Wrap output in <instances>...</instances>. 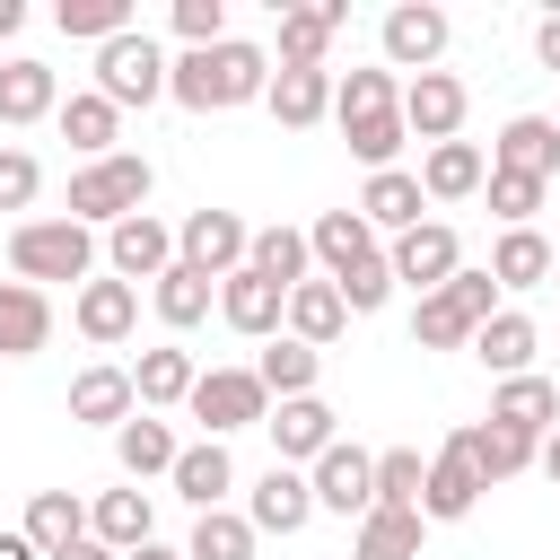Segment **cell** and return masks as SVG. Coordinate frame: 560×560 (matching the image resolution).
I'll use <instances>...</instances> for the list:
<instances>
[{
	"mask_svg": "<svg viewBox=\"0 0 560 560\" xmlns=\"http://www.w3.org/2000/svg\"><path fill=\"white\" fill-rule=\"evenodd\" d=\"M551 280H560V254H551Z\"/></svg>",
	"mask_w": 560,
	"mask_h": 560,
	"instance_id": "56",
	"label": "cell"
},
{
	"mask_svg": "<svg viewBox=\"0 0 560 560\" xmlns=\"http://www.w3.org/2000/svg\"><path fill=\"white\" fill-rule=\"evenodd\" d=\"M271 88V61H262V44H201V52H184V61H166V96L175 105H192V114H228V105H254Z\"/></svg>",
	"mask_w": 560,
	"mask_h": 560,
	"instance_id": "1",
	"label": "cell"
},
{
	"mask_svg": "<svg viewBox=\"0 0 560 560\" xmlns=\"http://www.w3.org/2000/svg\"><path fill=\"white\" fill-rule=\"evenodd\" d=\"M192 420H201V438H228V429H254V420H271V394H262V376L254 368H210V376H192Z\"/></svg>",
	"mask_w": 560,
	"mask_h": 560,
	"instance_id": "6",
	"label": "cell"
},
{
	"mask_svg": "<svg viewBox=\"0 0 560 560\" xmlns=\"http://www.w3.org/2000/svg\"><path fill=\"white\" fill-rule=\"evenodd\" d=\"M341 140H350V158H359V166H376V175H385V166H394V149H402V105H394V114H359V122H341Z\"/></svg>",
	"mask_w": 560,
	"mask_h": 560,
	"instance_id": "45",
	"label": "cell"
},
{
	"mask_svg": "<svg viewBox=\"0 0 560 560\" xmlns=\"http://www.w3.org/2000/svg\"><path fill=\"white\" fill-rule=\"evenodd\" d=\"M280 324H289V341L324 350V341H341L350 306H341V289H332V280H298V289H289V306H280Z\"/></svg>",
	"mask_w": 560,
	"mask_h": 560,
	"instance_id": "21",
	"label": "cell"
},
{
	"mask_svg": "<svg viewBox=\"0 0 560 560\" xmlns=\"http://www.w3.org/2000/svg\"><path fill=\"white\" fill-rule=\"evenodd\" d=\"M402 131H420L429 149L438 140H455V122H464V79H446V70H420V79H402Z\"/></svg>",
	"mask_w": 560,
	"mask_h": 560,
	"instance_id": "12",
	"label": "cell"
},
{
	"mask_svg": "<svg viewBox=\"0 0 560 560\" xmlns=\"http://www.w3.org/2000/svg\"><path fill=\"white\" fill-rule=\"evenodd\" d=\"M262 105H271L289 131H306V122H324V114H332V70H271Z\"/></svg>",
	"mask_w": 560,
	"mask_h": 560,
	"instance_id": "26",
	"label": "cell"
},
{
	"mask_svg": "<svg viewBox=\"0 0 560 560\" xmlns=\"http://www.w3.org/2000/svg\"><path fill=\"white\" fill-rule=\"evenodd\" d=\"M131 324H140V289H131V280H88V289H79V332H88L96 350H114Z\"/></svg>",
	"mask_w": 560,
	"mask_h": 560,
	"instance_id": "23",
	"label": "cell"
},
{
	"mask_svg": "<svg viewBox=\"0 0 560 560\" xmlns=\"http://www.w3.org/2000/svg\"><path fill=\"white\" fill-rule=\"evenodd\" d=\"M306 516H315V490H306L298 464H271V472L254 481V499H245V525H254V534H298Z\"/></svg>",
	"mask_w": 560,
	"mask_h": 560,
	"instance_id": "15",
	"label": "cell"
},
{
	"mask_svg": "<svg viewBox=\"0 0 560 560\" xmlns=\"http://www.w3.org/2000/svg\"><path fill=\"white\" fill-rule=\"evenodd\" d=\"M122 560H184V551H166V542L149 534V542H140V551H122Z\"/></svg>",
	"mask_w": 560,
	"mask_h": 560,
	"instance_id": "55",
	"label": "cell"
},
{
	"mask_svg": "<svg viewBox=\"0 0 560 560\" xmlns=\"http://www.w3.org/2000/svg\"><path fill=\"white\" fill-rule=\"evenodd\" d=\"M306 490H315V508H332V516H368V508H376V455L350 446V438H332V446L315 455Z\"/></svg>",
	"mask_w": 560,
	"mask_h": 560,
	"instance_id": "8",
	"label": "cell"
},
{
	"mask_svg": "<svg viewBox=\"0 0 560 560\" xmlns=\"http://www.w3.org/2000/svg\"><path fill=\"white\" fill-rule=\"evenodd\" d=\"M9 262H18V280H26V289H35V280H88L96 236H88L79 219H18Z\"/></svg>",
	"mask_w": 560,
	"mask_h": 560,
	"instance_id": "4",
	"label": "cell"
},
{
	"mask_svg": "<svg viewBox=\"0 0 560 560\" xmlns=\"http://www.w3.org/2000/svg\"><path fill=\"white\" fill-rule=\"evenodd\" d=\"M420 201H429V192H420V175L385 166V175H368V192H359V219H368V228H394V236H402V228H420Z\"/></svg>",
	"mask_w": 560,
	"mask_h": 560,
	"instance_id": "30",
	"label": "cell"
},
{
	"mask_svg": "<svg viewBox=\"0 0 560 560\" xmlns=\"http://www.w3.org/2000/svg\"><path fill=\"white\" fill-rule=\"evenodd\" d=\"M280 306H289V289H271L262 271H228V280H219V315H228L245 341H271V332H280Z\"/></svg>",
	"mask_w": 560,
	"mask_h": 560,
	"instance_id": "19",
	"label": "cell"
},
{
	"mask_svg": "<svg viewBox=\"0 0 560 560\" xmlns=\"http://www.w3.org/2000/svg\"><path fill=\"white\" fill-rule=\"evenodd\" d=\"M149 158L140 149H114V158H96V166H79L70 175V219L79 228H114V219H131L140 201H149Z\"/></svg>",
	"mask_w": 560,
	"mask_h": 560,
	"instance_id": "3",
	"label": "cell"
},
{
	"mask_svg": "<svg viewBox=\"0 0 560 560\" xmlns=\"http://www.w3.org/2000/svg\"><path fill=\"white\" fill-rule=\"evenodd\" d=\"M175 35H184V52L228 44V0H175Z\"/></svg>",
	"mask_w": 560,
	"mask_h": 560,
	"instance_id": "47",
	"label": "cell"
},
{
	"mask_svg": "<svg viewBox=\"0 0 560 560\" xmlns=\"http://www.w3.org/2000/svg\"><path fill=\"white\" fill-rule=\"evenodd\" d=\"M166 481L210 516V508L236 490V464H228V446H219V438H201V446H184V455H175V472H166Z\"/></svg>",
	"mask_w": 560,
	"mask_h": 560,
	"instance_id": "28",
	"label": "cell"
},
{
	"mask_svg": "<svg viewBox=\"0 0 560 560\" xmlns=\"http://www.w3.org/2000/svg\"><path fill=\"white\" fill-rule=\"evenodd\" d=\"M210 298H219V280H201V271H184V262L158 271V315H166L175 332H192V324L210 315Z\"/></svg>",
	"mask_w": 560,
	"mask_h": 560,
	"instance_id": "41",
	"label": "cell"
},
{
	"mask_svg": "<svg viewBox=\"0 0 560 560\" xmlns=\"http://www.w3.org/2000/svg\"><path fill=\"white\" fill-rule=\"evenodd\" d=\"M149 516H158V508H149V490H105V499L88 508V534L122 560V551H140V542H149Z\"/></svg>",
	"mask_w": 560,
	"mask_h": 560,
	"instance_id": "29",
	"label": "cell"
},
{
	"mask_svg": "<svg viewBox=\"0 0 560 560\" xmlns=\"http://www.w3.org/2000/svg\"><path fill=\"white\" fill-rule=\"evenodd\" d=\"M481 184H490V210H499L508 228H525V219L542 210V184H534V175H499V166H490Z\"/></svg>",
	"mask_w": 560,
	"mask_h": 560,
	"instance_id": "48",
	"label": "cell"
},
{
	"mask_svg": "<svg viewBox=\"0 0 560 560\" xmlns=\"http://www.w3.org/2000/svg\"><path fill=\"white\" fill-rule=\"evenodd\" d=\"M350 0H324V9H280V70H324L332 35H341Z\"/></svg>",
	"mask_w": 560,
	"mask_h": 560,
	"instance_id": "18",
	"label": "cell"
},
{
	"mask_svg": "<svg viewBox=\"0 0 560 560\" xmlns=\"http://www.w3.org/2000/svg\"><path fill=\"white\" fill-rule=\"evenodd\" d=\"M490 166H499V175H534V184H551V175H560V122H551V114H516V122L499 131Z\"/></svg>",
	"mask_w": 560,
	"mask_h": 560,
	"instance_id": "14",
	"label": "cell"
},
{
	"mask_svg": "<svg viewBox=\"0 0 560 560\" xmlns=\"http://www.w3.org/2000/svg\"><path fill=\"white\" fill-rule=\"evenodd\" d=\"M306 228H254V245H245V271H262L271 289H298L306 280Z\"/></svg>",
	"mask_w": 560,
	"mask_h": 560,
	"instance_id": "35",
	"label": "cell"
},
{
	"mask_svg": "<svg viewBox=\"0 0 560 560\" xmlns=\"http://www.w3.org/2000/svg\"><path fill=\"white\" fill-rule=\"evenodd\" d=\"M26 26V0H0V35H18Z\"/></svg>",
	"mask_w": 560,
	"mask_h": 560,
	"instance_id": "54",
	"label": "cell"
},
{
	"mask_svg": "<svg viewBox=\"0 0 560 560\" xmlns=\"http://www.w3.org/2000/svg\"><path fill=\"white\" fill-rule=\"evenodd\" d=\"M192 359L184 350H140V368H131V402H149V411H166V402H184L192 394Z\"/></svg>",
	"mask_w": 560,
	"mask_h": 560,
	"instance_id": "39",
	"label": "cell"
},
{
	"mask_svg": "<svg viewBox=\"0 0 560 560\" xmlns=\"http://www.w3.org/2000/svg\"><path fill=\"white\" fill-rule=\"evenodd\" d=\"M184 560H254V525H245V516H228V508H210V516L192 525Z\"/></svg>",
	"mask_w": 560,
	"mask_h": 560,
	"instance_id": "43",
	"label": "cell"
},
{
	"mask_svg": "<svg viewBox=\"0 0 560 560\" xmlns=\"http://www.w3.org/2000/svg\"><path fill=\"white\" fill-rule=\"evenodd\" d=\"M0 560H44V551H35L26 534H0Z\"/></svg>",
	"mask_w": 560,
	"mask_h": 560,
	"instance_id": "52",
	"label": "cell"
},
{
	"mask_svg": "<svg viewBox=\"0 0 560 560\" xmlns=\"http://www.w3.org/2000/svg\"><path fill=\"white\" fill-rule=\"evenodd\" d=\"M350 560H420V508H368Z\"/></svg>",
	"mask_w": 560,
	"mask_h": 560,
	"instance_id": "33",
	"label": "cell"
},
{
	"mask_svg": "<svg viewBox=\"0 0 560 560\" xmlns=\"http://www.w3.org/2000/svg\"><path fill=\"white\" fill-rule=\"evenodd\" d=\"M262 429H271V446H280L271 464H315V455H324V446L341 438V429H332V402H315V394H298V402H280V411H271Z\"/></svg>",
	"mask_w": 560,
	"mask_h": 560,
	"instance_id": "17",
	"label": "cell"
},
{
	"mask_svg": "<svg viewBox=\"0 0 560 560\" xmlns=\"http://www.w3.org/2000/svg\"><path fill=\"white\" fill-rule=\"evenodd\" d=\"M490 298H499V280H490V271H455L446 289H429V298L411 306V341H420V350H464V341L499 315Z\"/></svg>",
	"mask_w": 560,
	"mask_h": 560,
	"instance_id": "2",
	"label": "cell"
},
{
	"mask_svg": "<svg viewBox=\"0 0 560 560\" xmlns=\"http://www.w3.org/2000/svg\"><path fill=\"white\" fill-rule=\"evenodd\" d=\"M52 341V306L26 280H0V359H35Z\"/></svg>",
	"mask_w": 560,
	"mask_h": 560,
	"instance_id": "22",
	"label": "cell"
},
{
	"mask_svg": "<svg viewBox=\"0 0 560 560\" xmlns=\"http://www.w3.org/2000/svg\"><path fill=\"white\" fill-rule=\"evenodd\" d=\"M52 26L61 35H88V44H114V35H131V0H61Z\"/></svg>",
	"mask_w": 560,
	"mask_h": 560,
	"instance_id": "42",
	"label": "cell"
},
{
	"mask_svg": "<svg viewBox=\"0 0 560 560\" xmlns=\"http://www.w3.org/2000/svg\"><path fill=\"white\" fill-rule=\"evenodd\" d=\"M534 464H542V472H551V481H560V429H551V438H542V446H534Z\"/></svg>",
	"mask_w": 560,
	"mask_h": 560,
	"instance_id": "53",
	"label": "cell"
},
{
	"mask_svg": "<svg viewBox=\"0 0 560 560\" xmlns=\"http://www.w3.org/2000/svg\"><path fill=\"white\" fill-rule=\"evenodd\" d=\"M96 96L122 114V105H149V96H166V52L131 26V35H114V44H96Z\"/></svg>",
	"mask_w": 560,
	"mask_h": 560,
	"instance_id": "5",
	"label": "cell"
},
{
	"mask_svg": "<svg viewBox=\"0 0 560 560\" xmlns=\"http://www.w3.org/2000/svg\"><path fill=\"white\" fill-rule=\"evenodd\" d=\"M140 402H131V368H79L70 376V420H96V429H122Z\"/></svg>",
	"mask_w": 560,
	"mask_h": 560,
	"instance_id": "24",
	"label": "cell"
},
{
	"mask_svg": "<svg viewBox=\"0 0 560 560\" xmlns=\"http://www.w3.org/2000/svg\"><path fill=\"white\" fill-rule=\"evenodd\" d=\"M455 446H464V464L481 472V490H490V481H516V472L534 464V438H516V429H499V420L455 429Z\"/></svg>",
	"mask_w": 560,
	"mask_h": 560,
	"instance_id": "25",
	"label": "cell"
},
{
	"mask_svg": "<svg viewBox=\"0 0 560 560\" xmlns=\"http://www.w3.org/2000/svg\"><path fill=\"white\" fill-rule=\"evenodd\" d=\"M35 192H44V166L26 149H0V210H26Z\"/></svg>",
	"mask_w": 560,
	"mask_h": 560,
	"instance_id": "49",
	"label": "cell"
},
{
	"mask_svg": "<svg viewBox=\"0 0 560 560\" xmlns=\"http://www.w3.org/2000/svg\"><path fill=\"white\" fill-rule=\"evenodd\" d=\"M385 271H394V280H411V289L429 298V289H446V280L464 271V245H455V228H438V219H420V228H402V236H394V254H385Z\"/></svg>",
	"mask_w": 560,
	"mask_h": 560,
	"instance_id": "9",
	"label": "cell"
},
{
	"mask_svg": "<svg viewBox=\"0 0 560 560\" xmlns=\"http://www.w3.org/2000/svg\"><path fill=\"white\" fill-rule=\"evenodd\" d=\"M438 52H446V9H429V0H402V9H385V70H438Z\"/></svg>",
	"mask_w": 560,
	"mask_h": 560,
	"instance_id": "10",
	"label": "cell"
},
{
	"mask_svg": "<svg viewBox=\"0 0 560 560\" xmlns=\"http://www.w3.org/2000/svg\"><path fill=\"white\" fill-rule=\"evenodd\" d=\"M394 70H350V79H332V114L341 122H359V114H394Z\"/></svg>",
	"mask_w": 560,
	"mask_h": 560,
	"instance_id": "44",
	"label": "cell"
},
{
	"mask_svg": "<svg viewBox=\"0 0 560 560\" xmlns=\"http://www.w3.org/2000/svg\"><path fill=\"white\" fill-rule=\"evenodd\" d=\"M472 499H481V472L464 464V446L446 438L438 446V464H429V481H420V525L438 516V525H455V516H472Z\"/></svg>",
	"mask_w": 560,
	"mask_h": 560,
	"instance_id": "20",
	"label": "cell"
},
{
	"mask_svg": "<svg viewBox=\"0 0 560 560\" xmlns=\"http://www.w3.org/2000/svg\"><path fill=\"white\" fill-rule=\"evenodd\" d=\"M105 262H114V280H158V271H175V236L149 210H131L105 228Z\"/></svg>",
	"mask_w": 560,
	"mask_h": 560,
	"instance_id": "13",
	"label": "cell"
},
{
	"mask_svg": "<svg viewBox=\"0 0 560 560\" xmlns=\"http://www.w3.org/2000/svg\"><path fill=\"white\" fill-rule=\"evenodd\" d=\"M52 105H61V96H52V70H44V61H26V52L0 61V122H44Z\"/></svg>",
	"mask_w": 560,
	"mask_h": 560,
	"instance_id": "37",
	"label": "cell"
},
{
	"mask_svg": "<svg viewBox=\"0 0 560 560\" xmlns=\"http://www.w3.org/2000/svg\"><path fill=\"white\" fill-rule=\"evenodd\" d=\"M52 114H61V140H70V149H88V166H96V158H114L122 114H114L96 88H88V96H70V105H52Z\"/></svg>",
	"mask_w": 560,
	"mask_h": 560,
	"instance_id": "38",
	"label": "cell"
},
{
	"mask_svg": "<svg viewBox=\"0 0 560 560\" xmlns=\"http://www.w3.org/2000/svg\"><path fill=\"white\" fill-rule=\"evenodd\" d=\"M245 245H254V228H245L236 210H192V219L175 228V262H184V271H201V280L245 271Z\"/></svg>",
	"mask_w": 560,
	"mask_h": 560,
	"instance_id": "7",
	"label": "cell"
},
{
	"mask_svg": "<svg viewBox=\"0 0 560 560\" xmlns=\"http://www.w3.org/2000/svg\"><path fill=\"white\" fill-rule=\"evenodd\" d=\"M490 420L542 446V438L560 429V385H542V376H499V394H490Z\"/></svg>",
	"mask_w": 560,
	"mask_h": 560,
	"instance_id": "16",
	"label": "cell"
},
{
	"mask_svg": "<svg viewBox=\"0 0 560 560\" xmlns=\"http://www.w3.org/2000/svg\"><path fill=\"white\" fill-rule=\"evenodd\" d=\"M490 280H499V289H542V280H551V245H542L534 228H508L499 254H490Z\"/></svg>",
	"mask_w": 560,
	"mask_h": 560,
	"instance_id": "40",
	"label": "cell"
},
{
	"mask_svg": "<svg viewBox=\"0 0 560 560\" xmlns=\"http://www.w3.org/2000/svg\"><path fill=\"white\" fill-rule=\"evenodd\" d=\"M420 481H429L420 446H385L376 455V508H420Z\"/></svg>",
	"mask_w": 560,
	"mask_h": 560,
	"instance_id": "46",
	"label": "cell"
},
{
	"mask_svg": "<svg viewBox=\"0 0 560 560\" xmlns=\"http://www.w3.org/2000/svg\"><path fill=\"white\" fill-rule=\"evenodd\" d=\"M114 455H122V472H131V481H149V472H175V455H184V446H175V429H166V420L131 411V420L114 429Z\"/></svg>",
	"mask_w": 560,
	"mask_h": 560,
	"instance_id": "31",
	"label": "cell"
},
{
	"mask_svg": "<svg viewBox=\"0 0 560 560\" xmlns=\"http://www.w3.org/2000/svg\"><path fill=\"white\" fill-rule=\"evenodd\" d=\"M18 534H26V542H35L44 560H52V551H70V542L88 534V508H79L70 490H35V499H26V525H18Z\"/></svg>",
	"mask_w": 560,
	"mask_h": 560,
	"instance_id": "32",
	"label": "cell"
},
{
	"mask_svg": "<svg viewBox=\"0 0 560 560\" xmlns=\"http://www.w3.org/2000/svg\"><path fill=\"white\" fill-rule=\"evenodd\" d=\"M534 52H542V70H560V9L534 26Z\"/></svg>",
	"mask_w": 560,
	"mask_h": 560,
	"instance_id": "50",
	"label": "cell"
},
{
	"mask_svg": "<svg viewBox=\"0 0 560 560\" xmlns=\"http://www.w3.org/2000/svg\"><path fill=\"white\" fill-rule=\"evenodd\" d=\"M472 359H481L490 376H534V324H525L516 306H499V315L472 332Z\"/></svg>",
	"mask_w": 560,
	"mask_h": 560,
	"instance_id": "27",
	"label": "cell"
},
{
	"mask_svg": "<svg viewBox=\"0 0 560 560\" xmlns=\"http://www.w3.org/2000/svg\"><path fill=\"white\" fill-rule=\"evenodd\" d=\"M52 560H114V551H105L96 534H79V542H70V551H52Z\"/></svg>",
	"mask_w": 560,
	"mask_h": 560,
	"instance_id": "51",
	"label": "cell"
},
{
	"mask_svg": "<svg viewBox=\"0 0 560 560\" xmlns=\"http://www.w3.org/2000/svg\"><path fill=\"white\" fill-rule=\"evenodd\" d=\"M254 376H262V394L298 402V394H315V376H324V350H306V341H280V332H271V350L254 359Z\"/></svg>",
	"mask_w": 560,
	"mask_h": 560,
	"instance_id": "36",
	"label": "cell"
},
{
	"mask_svg": "<svg viewBox=\"0 0 560 560\" xmlns=\"http://www.w3.org/2000/svg\"><path fill=\"white\" fill-rule=\"evenodd\" d=\"M306 254L324 262V280H332V289H341L350 271H368V262H385V254H376V228H368L359 210H324V219L306 228Z\"/></svg>",
	"mask_w": 560,
	"mask_h": 560,
	"instance_id": "11",
	"label": "cell"
},
{
	"mask_svg": "<svg viewBox=\"0 0 560 560\" xmlns=\"http://www.w3.org/2000/svg\"><path fill=\"white\" fill-rule=\"evenodd\" d=\"M481 175H490V166H481L472 140H438L429 166H420V192H429V201H464V192H481Z\"/></svg>",
	"mask_w": 560,
	"mask_h": 560,
	"instance_id": "34",
	"label": "cell"
}]
</instances>
